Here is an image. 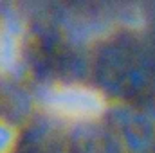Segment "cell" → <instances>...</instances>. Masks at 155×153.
<instances>
[{"label":"cell","instance_id":"cell-3","mask_svg":"<svg viewBox=\"0 0 155 153\" xmlns=\"http://www.w3.org/2000/svg\"><path fill=\"white\" fill-rule=\"evenodd\" d=\"M18 139V132L15 126L0 119V153H9Z\"/></svg>","mask_w":155,"mask_h":153},{"label":"cell","instance_id":"cell-2","mask_svg":"<svg viewBox=\"0 0 155 153\" xmlns=\"http://www.w3.org/2000/svg\"><path fill=\"white\" fill-rule=\"evenodd\" d=\"M24 27L16 18L0 20V76L16 72L22 61Z\"/></svg>","mask_w":155,"mask_h":153},{"label":"cell","instance_id":"cell-1","mask_svg":"<svg viewBox=\"0 0 155 153\" xmlns=\"http://www.w3.org/2000/svg\"><path fill=\"white\" fill-rule=\"evenodd\" d=\"M45 112L60 121L88 122L107 112L105 94L83 83H54L41 94Z\"/></svg>","mask_w":155,"mask_h":153}]
</instances>
